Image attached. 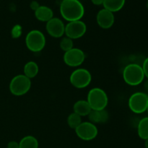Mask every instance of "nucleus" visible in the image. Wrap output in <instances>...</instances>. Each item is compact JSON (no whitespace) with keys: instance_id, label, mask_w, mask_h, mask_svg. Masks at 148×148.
<instances>
[{"instance_id":"1","label":"nucleus","mask_w":148,"mask_h":148,"mask_svg":"<svg viewBox=\"0 0 148 148\" xmlns=\"http://www.w3.org/2000/svg\"><path fill=\"white\" fill-rule=\"evenodd\" d=\"M60 14L68 22L80 20L85 14V8L79 0H64L60 4Z\"/></svg>"},{"instance_id":"2","label":"nucleus","mask_w":148,"mask_h":148,"mask_svg":"<svg viewBox=\"0 0 148 148\" xmlns=\"http://www.w3.org/2000/svg\"><path fill=\"white\" fill-rule=\"evenodd\" d=\"M145 77L142 66L138 64H130L125 66L123 71V79L130 86L139 85L143 82Z\"/></svg>"},{"instance_id":"3","label":"nucleus","mask_w":148,"mask_h":148,"mask_svg":"<svg viewBox=\"0 0 148 148\" xmlns=\"http://www.w3.org/2000/svg\"><path fill=\"white\" fill-rule=\"evenodd\" d=\"M87 98V101L92 110H104L108 106V95L103 90L100 88H92L88 92Z\"/></svg>"},{"instance_id":"4","label":"nucleus","mask_w":148,"mask_h":148,"mask_svg":"<svg viewBox=\"0 0 148 148\" xmlns=\"http://www.w3.org/2000/svg\"><path fill=\"white\" fill-rule=\"evenodd\" d=\"M10 91L15 96H22L29 92L31 88V80L24 75H17L11 79Z\"/></svg>"},{"instance_id":"5","label":"nucleus","mask_w":148,"mask_h":148,"mask_svg":"<svg viewBox=\"0 0 148 148\" xmlns=\"http://www.w3.org/2000/svg\"><path fill=\"white\" fill-rule=\"evenodd\" d=\"M46 40L44 34L38 30H33L29 32L25 37L26 47L30 51L38 53L46 46Z\"/></svg>"},{"instance_id":"6","label":"nucleus","mask_w":148,"mask_h":148,"mask_svg":"<svg viewBox=\"0 0 148 148\" xmlns=\"http://www.w3.org/2000/svg\"><path fill=\"white\" fill-rule=\"evenodd\" d=\"M69 81L74 88L83 89L87 88L92 81L91 73L85 68L75 69L69 77Z\"/></svg>"},{"instance_id":"7","label":"nucleus","mask_w":148,"mask_h":148,"mask_svg":"<svg viewBox=\"0 0 148 148\" xmlns=\"http://www.w3.org/2000/svg\"><path fill=\"white\" fill-rule=\"evenodd\" d=\"M129 108L134 114L145 112L148 106V95L143 92L133 93L129 98Z\"/></svg>"},{"instance_id":"8","label":"nucleus","mask_w":148,"mask_h":148,"mask_svg":"<svg viewBox=\"0 0 148 148\" xmlns=\"http://www.w3.org/2000/svg\"><path fill=\"white\" fill-rule=\"evenodd\" d=\"M75 130L77 136L84 141L94 140L98 134V130L95 124L90 121L82 122Z\"/></svg>"},{"instance_id":"9","label":"nucleus","mask_w":148,"mask_h":148,"mask_svg":"<svg viewBox=\"0 0 148 148\" xmlns=\"http://www.w3.org/2000/svg\"><path fill=\"white\" fill-rule=\"evenodd\" d=\"M87 25L82 20L68 22L65 25V33L66 37L75 40L82 38L86 33Z\"/></svg>"},{"instance_id":"10","label":"nucleus","mask_w":148,"mask_h":148,"mask_svg":"<svg viewBox=\"0 0 148 148\" xmlns=\"http://www.w3.org/2000/svg\"><path fill=\"white\" fill-rule=\"evenodd\" d=\"M63 59L64 63L71 67L80 66L85 60V53L78 48H73L68 51L64 52Z\"/></svg>"},{"instance_id":"11","label":"nucleus","mask_w":148,"mask_h":148,"mask_svg":"<svg viewBox=\"0 0 148 148\" xmlns=\"http://www.w3.org/2000/svg\"><path fill=\"white\" fill-rule=\"evenodd\" d=\"M46 29L48 34L55 38H62L65 33V25L58 17H53L46 23Z\"/></svg>"},{"instance_id":"12","label":"nucleus","mask_w":148,"mask_h":148,"mask_svg":"<svg viewBox=\"0 0 148 148\" xmlns=\"http://www.w3.org/2000/svg\"><path fill=\"white\" fill-rule=\"evenodd\" d=\"M96 21L101 28L109 29L114 25L115 17L112 12L103 8L99 10L97 14Z\"/></svg>"},{"instance_id":"13","label":"nucleus","mask_w":148,"mask_h":148,"mask_svg":"<svg viewBox=\"0 0 148 148\" xmlns=\"http://www.w3.org/2000/svg\"><path fill=\"white\" fill-rule=\"evenodd\" d=\"M35 16L39 21L47 23L53 17V12L47 6L40 5V7L35 11Z\"/></svg>"},{"instance_id":"14","label":"nucleus","mask_w":148,"mask_h":148,"mask_svg":"<svg viewBox=\"0 0 148 148\" xmlns=\"http://www.w3.org/2000/svg\"><path fill=\"white\" fill-rule=\"evenodd\" d=\"M90 122L92 124H103L108 121V112L104 110H100V111H95V110H92L89 115L88 116Z\"/></svg>"},{"instance_id":"15","label":"nucleus","mask_w":148,"mask_h":148,"mask_svg":"<svg viewBox=\"0 0 148 148\" xmlns=\"http://www.w3.org/2000/svg\"><path fill=\"white\" fill-rule=\"evenodd\" d=\"M92 111L87 100H79L73 106V112L82 116H87Z\"/></svg>"},{"instance_id":"16","label":"nucleus","mask_w":148,"mask_h":148,"mask_svg":"<svg viewBox=\"0 0 148 148\" xmlns=\"http://www.w3.org/2000/svg\"><path fill=\"white\" fill-rule=\"evenodd\" d=\"M126 0H104L103 8L112 12L113 13L120 11L124 7Z\"/></svg>"},{"instance_id":"17","label":"nucleus","mask_w":148,"mask_h":148,"mask_svg":"<svg viewBox=\"0 0 148 148\" xmlns=\"http://www.w3.org/2000/svg\"><path fill=\"white\" fill-rule=\"evenodd\" d=\"M39 72V67L37 63L33 61H30L25 64L24 69H23V75H25L27 77L31 79L37 76Z\"/></svg>"},{"instance_id":"18","label":"nucleus","mask_w":148,"mask_h":148,"mask_svg":"<svg viewBox=\"0 0 148 148\" xmlns=\"http://www.w3.org/2000/svg\"><path fill=\"white\" fill-rule=\"evenodd\" d=\"M20 148H38V141L35 137L27 135L23 137L19 143Z\"/></svg>"},{"instance_id":"19","label":"nucleus","mask_w":148,"mask_h":148,"mask_svg":"<svg viewBox=\"0 0 148 148\" xmlns=\"http://www.w3.org/2000/svg\"><path fill=\"white\" fill-rule=\"evenodd\" d=\"M137 134L142 140L148 139V117L142 119L137 126Z\"/></svg>"},{"instance_id":"20","label":"nucleus","mask_w":148,"mask_h":148,"mask_svg":"<svg viewBox=\"0 0 148 148\" xmlns=\"http://www.w3.org/2000/svg\"><path fill=\"white\" fill-rule=\"evenodd\" d=\"M82 117L75 113H72L67 118V124L71 129L75 130L82 123Z\"/></svg>"},{"instance_id":"21","label":"nucleus","mask_w":148,"mask_h":148,"mask_svg":"<svg viewBox=\"0 0 148 148\" xmlns=\"http://www.w3.org/2000/svg\"><path fill=\"white\" fill-rule=\"evenodd\" d=\"M59 46H60V49H62L63 51H68L71 50V49L74 48L73 40L66 36V37L63 38L60 40Z\"/></svg>"},{"instance_id":"22","label":"nucleus","mask_w":148,"mask_h":148,"mask_svg":"<svg viewBox=\"0 0 148 148\" xmlns=\"http://www.w3.org/2000/svg\"><path fill=\"white\" fill-rule=\"evenodd\" d=\"M11 33L12 38H17L20 37L22 33V27L20 25H16L12 29Z\"/></svg>"},{"instance_id":"23","label":"nucleus","mask_w":148,"mask_h":148,"mask_svg":"<svg viewBox=\"0 0 148 148\" xmlns=\"http://www.w3.org/2000/svg\"><path fill=\"white\" fill-rule=\"evenodd\" d=\"M142 68H143L145 77H146L148 79V57L146 58L144 62H143Z\"/></svg>"},{"instance_id":"24","label":"nucleus","mask_w":148,"mask_h":148,"mask_svg":"<svg viewBox=\"0 0 148 148\" xmlns=\"http://www.w3.org/2000/svg\"><path fill=\"white\" fill-rule=\"evenodd\" d=\"M7 148H20L19 143L16 141H11L7 144Z\"/></svg>"},{"instance_id":"25","label":"nucleus","mask_w":148,"mask_h":148,"mask_svg":"<svg viewBox=\"0 0 148 148\" xmlns=\"http://www.w3.org/2000/svg\"><path fill=\"white\" fill-rule=\"evenodd\" d=\"M30 8H31V10L35 12L39 7H40V4H38V2L37 1H32L31 2H30Z\"/></svg>"},{"instance_id":"26","label":"nucleus","mask_w":148,"mask_h":148,"mask_svg":"<svg viewBox=\"0 0 148 148\" xmlns=\"http://www.w3.org/2000/svg\"><path fill=\"white\" fill-rule=\"evenodd\" d=\"M92 3L95 5H102L103 4L104 0H91Z\"/></svg>"},{"instance_id":"27","label":"nucleus","mask_w":148,"mask_h":148,"mask_svg":"<svg viewBox=\"0 0 148 148\" xmlns=\"http://www.w3.org/2000/svg\"><path fill=\"white\" fill-rule=\"evenodd\" d=\"M145 148H148V139H147V140H145Z\"/></svg>"},{"instance_id":"28","label":"nucleus","mask_w":148,"mask_h":148,"mask_svg":"<svg viewBox=\"0 0 148 148\" xmlns=\"http://www.w3.org/2000/svg\"><path fill=\"white\" fill-rule=\"evenodd\" d=\"M145 88L147 89V90H148V80L146 82L145 85Z\"/></svg>"},{"instance_id":"29","label":"nucleus","mask_w":148,"mask_h":148,"mask_svg":"<svg viewBox=\"0 0 148 148\" xmlns=\"http://www.w3.org/2000/svg\"><path fill=\"white\" fill-rule=\"evenodd\" d=\"M146 7H147V10H148V0H147V4H146Z\"/></svg>"},{"instance_id":"30","label":"nucleus","mask_w":148,"mask_h":148,"mask_svg":"<svg viewBox=\"0 0 148 148\" xmlns=\"http://www.w3.org/2000/svg\"><path fill=\"white\" fill-rule=\"evenodd\" d=\"M147 113H148V106H147Z\"/></svg>"},{"instance_id":"31","label":"nucleus","mask_w":148,"mask_h":148,"mask_svg":"<svg viewBox=\"0 0 148 148\" xmlns=\"http://www.w3.org/2000/svg\"><path fill=\"white\" fill-rule=\"evenodd\" d=\"M61 1H64V0H61Z\"/></svg>"}]
</instances>
